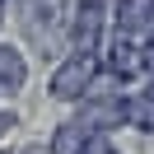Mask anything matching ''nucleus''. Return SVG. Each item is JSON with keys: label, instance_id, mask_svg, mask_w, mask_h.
<instances>
[{"label": "nucleus", "instance_id": "f257e3e1", "mask_svg": "<svg viewBox=\"0 0 154 154\" xmlns=\"http://www.w3.org/2000/svg\"><path fill=\"white\" fill-rule=\"evenodd\" d=\"M94 75H98V56H79V51H70V56L51 70V84H47V89H51L56 103H84Z\"/></svg>", "mask_w": 154, "mask_h": 154}, {"label": "nucleus", "instance_id": "f03ea898", "mask_svg": "<svg viewBox=\"0 0 154 154\" xmlns=\"http://www.w3.org/2000/svg\"><path fill=\"white\" fill-rule=\"evenodd\" d=\"M70 23V0H23V28L38 33V47L51 51V33L66 38Z\"/></svg>", "mask_w": 154, "mask_h": 154}, {"label": "nucleus", "instance_id": "7ed1b4c3", "mask_svg": "<svg viewBox=\"0 0 154 154\" xmlns=\"http://www.w3.org/2000/svg\"><path fill=\"white\" fill-rule=\"evenodd\" d=\"M112 23L122 38H145L154 28V0H112Z\"/></svg>", "mask_w": 154, "mask_h": 154}, {"label": "nucleus", "instance_id": "20e7f679", "mask_svg": "<svg viewBox=\"0 0 154 154\" xmlns=\"http://www.w3.org/2000/svg\"><path fill=\"white\" fill-rule=\"evenodd\" d=\"M28 84V61H23L19 47L0 42V94H19Z\"/></svg>", "mask_w": 154, "mask_h": 154}, {"label": "nucleus", "instance_id": "39448f33", "mask_svg": "<svg viewBox=\"0 0 154 154\" xmlns=\"http://www.w3.org/2000/svg\"><path fill=\"white\" fill-rule=\"evenodd\" d=\"M89 140H94V131H84V126L70 117V122H61L56 131H51V149L47 154H84Z\"/></svg>", "mask_w": 154, "mask_h": 154}, {"label": "nucleus", "instance_id": "423d86ee", "mask_svg": "<svg viewBox=\"0 0 154 154\" xmlns=\"http://www.w3.org/2000/svg\"><path fill=\"white\" fill-rule=\"evenodd\" d=\"M10 131H14V112H0V140H5Z\"/></svg>", "mask_w": 154, "mask_h": 154}]
</instances>
